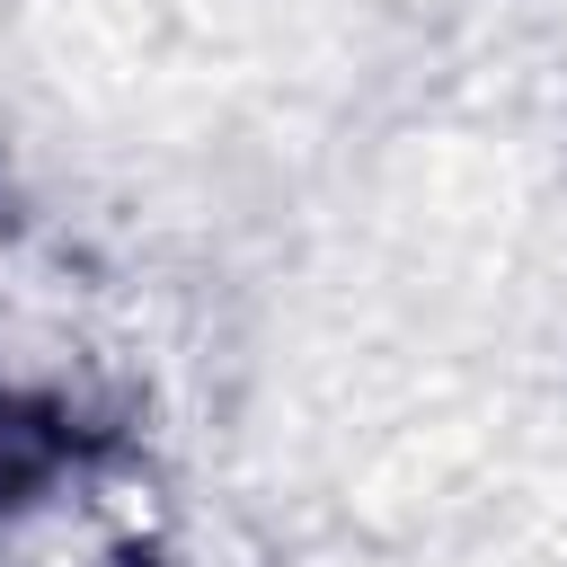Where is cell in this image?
<instances>
[{
  "label": "cell",
  "instance_id": "1",
  "mask_svg": "<svg viewBox=\"0 0 567 567\" xmlns=\"http://www.w3.org/2000/svg\"><path fill=\"white\" fill-rule=\"evenodd\" d=\"M71 452H80V434H71V416H62L53 399L0 390V514L35 505V496L71 470Z\"/></svg>",
  "mask_w": 567,
  "mask_h": 567
}]
</instances>
